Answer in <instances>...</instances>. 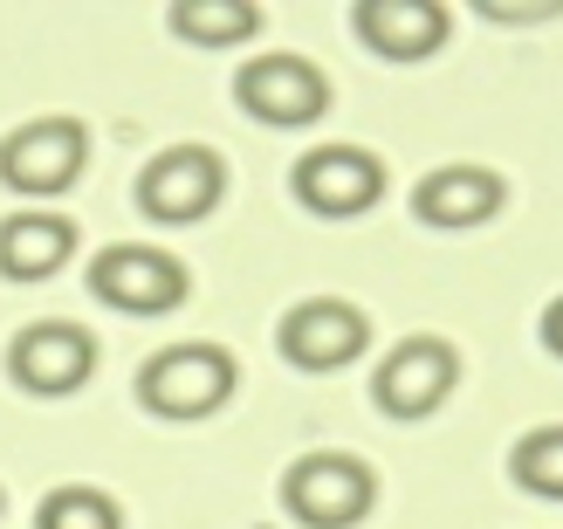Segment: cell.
I'll return each mask as SVG.
<instances>
[{"mask_svg":"<svg viewBox=\"0 0 563 529\" xmlns=\"http://www.w3.org/2000/svg\"><path fill=\"white\" fill-rule=\"evenodd\" d=\"M234 399V357L220 344H173L137 372V406L158 420H207Z\"/></svg>","mask_w":563,"mask_h":529,"instance_id":"cell-1","label":"cell"},{"mask_svg":"<svg viewBox=\"0 0 563 529\" xmlns=\"http://www.w3.org/2000/svg\"><path fill=\"white\" fill-rule=\"evenodd\" d=\"M90 296L124 317H165L192 296V275L179 255H165L152 241H118L90 262Z\"/></svg>","mask_w":563,"mask_h":529,"instance_id":"cell-2","label":"cell"},{"mask_svg":"<svg viewBox=\"0 0 563 529\" xmlns=\"http://www.w3.org/2000/svg\"><path fill=\"white\" fill-rule=\"evenodd\" d=\"M82 165H90V131L76 118H27L21 131L0 137V186L27 192V200L69 192Z\"/></svg>","mask_w":563,"mask_h":529,"instance_id":"cell-3","label":"cell"},{"mask_svg":"<svg viewBox=\"0 0 563 529\" xmlns=\"http://www.w3.org/2000/svg\"><path fill=\"white\" fill-rule=\"evenodd\" d=\"M372 467L351 454H302L289 475H282V509L309 529H351L372 509Z\"/></svg>","mask_w":563,"mask_h":529,"instance_id":"cell-4","label":"cell"},{"mask_svg":"<svg viewBox=\"0 0 563 529\" xmlns=\"http://www.w3.org/2000/svg\"><path fill=\"white\" fill-rule=\"evenodd\" d=\"M228 192V165L207 145H173L158 152L145 173H137V207H145L158 228H186V220H207Z\"/></svg>","mask_w":563,"mask_h":529,"instance_id":"cell-5","label":"cell"},{"mask_svg":"<svg viewBox=\"0 0 563 529\" xmlns=\"http://www.w3.org/2000/svg\"><path fill=\"white\" fill-rule=\"evenodd\" d=\"M90 372H97V338L82 323L48 317V323H27L8 344V378L35 399H69Z\"/></svg>","mask_w":563,"mask_h":529,"instance_id":"cell-6","label":"cell"},{"mask_svg":"<svg viewBox=\"0 0 563 529\" xmlns=\"http://www.w3.org/2000/svg\"><path fill=\"white\" fill-rule=\"evenodd\" d=\"M234 97L262 124H317L330 110V76L302 55H262V63H241Z\"/></svg>","mask_w":563,"mask_h":529,"instance_id":"cell-7","label":"cell"},{"mask_svg":"<svg viewBox=\"0 0 563 529\" xmlns=\"http://www.w3.org/2000/svg\"><path fill=\"white\" fill-rule=\"evenodd\" d=\"M364 344H372V323L344 296H309L282 317V357L302 372H344Z\"/></svg>","mask_w":563,"mask_h":529,"instance_id":"cell-8","label":"cell"},{"mask_svg":"<svg viewBox=\"0 0 563 529\" xmlns=\"http://www.w3.org/2000/svg\"><path fill=\"white\" fill-rule=\"evenodd\" d=\"M454 378H461V357H454L446 338H406L378 365L372 393H378V406L391 412V420H427V412L454 393Z\"/></svg>","mask_w":563,"mask_h":529,"instance_id":"cell-9","label":"cell"},{"mask_svg":"<svg viewBox=\"0 0 563 529\" xmlns=\"http://www.w3.org/2000/svg\"><path fill=\"white\" fill-rule=\"evenodd\" d=\"M378 192H385V165L372 152H357V145H317L296 165V200L330 213V220L378 207Z\"/></svg>","mask_w":563,"mask_h":529,"instance_id":"cell-10","label":"cell"},{"mask_svg":"<svg viewBox=\"0 0 563 529\" xmlns=\"http://www.w3.org/2000/svg\"><path fill=\"white\" fill-rule=\"evenodd\" d=\"M351 27L364 48H378L385 63H427L446 42V8L440 0H357Z\"/></svg>","mask_w":563,"mask_h":529,"instance_id":"cell-11","label":"cell"},{"mask_svg":"<svg viewBox=\"0 0 563 529\" xmlns=\"http://www.w3.org/2000/svg\"><path fill=\"white\" fill-rule=\"evenodd\" d=\"M501 200H509V186L488 165H440L412 186V213L427 228H482V220L501 213Z\"/></svg>","mask_w":563,"mask_h":529,"instance_id":"cell-12","label":"cell"},{"mask_svg":"<svg viewBox=\"0 0 563 529\" xmlns=\"http://www.w3.org/2000/svg\"><path fill=\"white\" fill-rule=\"evenodd\" d=\"M76 255V220L63 213H8L0 220V275L8 283H42Z\"/></svg>","mask_w":563,"mask_h":529,"instance_id":"cell-13","label":"cell"},{"mask_svg":"<svg viewBox=\"0 0 563 529\" xmlns=\"http://www.w3.org/2000/svg\"><path fill=\"white\" fill-rule=\"evenodd\" d=\"M173 35L179 42H200V48H228V42H247L262 27V8H247V0H179L173 14Z\"/></svg>","mask_w":563,"mask_h":529,"instance_id":"cell-14","label":"cell"},{"mask_svg":"<svg viewBox=\"0 0 563 529\" xmlns=\"http://www.w3.org/2000/svg\"><path fill=\"white\" fill-rule=\"evenodd\" d=\"M35 529H124V516H118V503H110L103 488L63 482V488H48V495H42Z\"/></svg>","mask_w":563,"mask_h":529,"instance_id":"cell-15","label":"cell"},{"mask_svg":"<svg viewBox=\"0 0 563 529\" xmlns=\"http://www.w3.org/2000/svg\"><path fill=\"white\" fill-rule=\"evenodd\" d=\"M509 475H516L522 488L550 495V503H563V427H537V433H522V440H516Z\"/></svg>","mask_w":563,"mask_h":529,"instance_id":"cell-16","label":"cell"},{"mask_svg":"<svg viewBox=\"0 0 563 529\" xmlns=\"http://www.w3.org/2000/svg\"><path fill=\"white\" fill-rule=\"evenodd\" d=\"M563 0H529V8H516V0H482V14H495V21H516V14H529V21H543V14H556Z\"/></svg>","mask_w":563,"mask_h":529,"instance_id":"cell-17","label":"cell"},{"mask_svg":"<svg viewBox=\"0 0 563 529\" xmlns=\"http://www.w3.org/2000/svg\"><path fill=\"white\" fill-rule=\"evenodd\" d=\"M543 344H550V351L563 357V296H556L550 310H543Z\"/></svg>","mask_w":563,"mask_h":529,"instance_id":"cell-18","label":"cell"}]
</instances>
